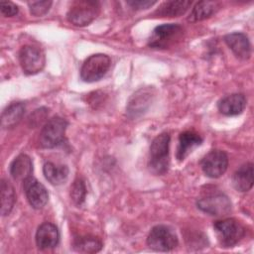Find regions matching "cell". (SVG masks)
<instances>
[{"label":"cell","instance_id":"15","mask_svg":"<svg viewBox=\"0 0 254 254\" xmlns=\"http://www.w3.org/2000/svg\"><path fill=\"white\" fill-rule=\"evenodd\" d=\"M202 143V138L195 132L185 131L179 136V145L177 149V159L184 161L185 158L197 146Z\"/></svg>","mask_w":254,"mask_h":254},{"label":"cell","instance_id":"13","mask_svg":"<svg viewBox=\"0 0 254 254\" xmlns=\"http://www.w3.org/2000/svg\"><path fill=\"white\" fill-rule=\"evenodd\" d=\"M224 41L234 55L241 59L247 60L251 55V45L247 36L243 33H231L224 37Z\"/></svg>","mask_w":254,"mask_h":254},{"label":"cell","instance_id":"24","mask_svg":"<svg viewBox=\"0 0 254 254\" xmlns=\"http://www.w3.org/2000/svg\"><path fill=\"white\" fill-rule=\"evenodd\" d=\"M85 195H86L85 184L83 180L77 178L76 180H74V182L70 187V197L75 204L80 205L81 203H83L85 199Z\"/></svg>","mask_w":254,"mask_h":254},{"label":"cell","instance_id":"10","mask_svg":"<svg viewBox=\"0 0 254 254\" xmlns=\"http://www.w3.org/2000/svg\"><path fill=\"white\" fill-rule=\"evenodd\" d=\"M200 166L207 177L216 179L226 172L228 157L226 153L221 150H212L202 158Z\"/></svg>","mask_w":254,"mask_h":254},{"label":"cell","instance_id":"23","mask_svg":"<svg viewBox=\"0 0 254 254\" xmlns=\"http://www.w3.org/2000/svg\"><path fill=\"white\" fill-rule=\"evenodd\" d=\"M72 247L80 253H96L101 250L102 242L97 237L85 235L75 238Z\"/></svg>","mask_w":254,"mask_h":254},{"label":"cell","instance_id":"27","mask_svg":"<svg viewBox=\"0 0 254 254\" xmlns=\"http://www.w3.org/2000/svg\"><path fill=\"white\" fill-rule=\"evenodd\" d=\"M155 1H148V0H135V1H128L127 4L130 5L134 9H147L154 5Z\"/></svg>","mask_w":254,"mask_h":254},{"label":"cell","instance_id":"5","mask_svg":"<svg viewBox=\"0 0 254 254\" xmlns=\"http://www.w3.org/2000/svg\"><path fill=\"white\" fill-rule=\"evenodd\" d=\"M67 127V122L62 117H53L43 127L39 143L42 148L52 149L60 146L64 141V133Z\"/></svg>","mask_w":254,"mask_h":254},{"label":"cell","instance_id":"6","mask_svg":"<svg viewBox=\"0 0 254 254\" xmlns=\"http://www.w3.org/2000/svg\"><path fill=\"white\" fill-rule=\"evenodd\" d=\"M111 64L107 55L94 54L88 57L81 65L80 77L85 82H94L102 78Z\"/></svg>","mask_w":254,"mask_h":254},{"label":"cell","instance_id":"26","mask_svg":"<svg viewBox=\"0 0 254 254\" xmlns=\"http://www.w3.org/2000/svg\"><path fill=\"white\" fill-rule=\"evenodd\" d=\"M0 10H1V13L6 17L15 16L19 11L17 5L9 1H2L0 3Z\"/></svg>","mask_w":254,"mask_h":254},{"label":"cell","instance_id":"1","mask_svg":"<svg viewBox=\"0 0 254 254\" xmlns=\"http://www.w3.org/2000/svg\"><path fill=\"white\" fill-rule=\"evenodd\" d=\"M169 133H161L152 142L150 147L149 167L156 175H164L169 168V146H170Z\"/></svg>","mask_w":254,"mask_h":254},{"label":"cell","instance_id":"14","mask_svg":"<svg viewBox=\"0 0 254 254\" xmlns=\"http://www.w3.org/2000/svg\"><path fill=\"white\" fill-rule=\"evenodd\" d=\"M217 107L223 115L235 116L243 112L246 107V98L241 93L229 94L218 101Z\"/></svg>","mask_w":254,"mask_h":254},{"label":"cell","instance_id":"4","mask_svg":"<svg viewBox=\"0 0 254 254\" xmlns=\"http://www.w3.org/2000/svg\"><path fill=\"white\" fill-rule=\"evenodd\" d=\"M184 34V29L178 24H163L154 29L148 45L153 49H168L179 42Z\"/></svg>","mask_w":254,"mask_h":254},{"label":"cell","instance_id":"7","mask_svg":"<svg viewBox=\"0 0 254 254\" xmlns=\"http://www.w3.org/2000/svg\"><path fill=\"white\" fill-rule=\"evenodd\" d=\"M178 243L175 231L167 225L154 226L147 237L148 246L155 251H171Z\"/></svg>","mask_w":254,"mask_h":254},{"label":"cell","instance_id":"16","mask_svg":"<svg viewBox=\"0 0 254 254\" xmlns=\"http://www.w3.org/2000/svg\"><path fill=\"white\" fill-rule=\"evenodd\" d=\"M33 162L31 158L26 154L17 156L10 165V174L16 181H25L32 177Z\"/></svg>","mask_w":254,"mask_h":254},{"label":"cell","instance_id":"8","mask_svg":"<svg viewBox=\"0 0 254 254\" xmlns=\"http://www.w3.org/2000/svg\"><path fill=\"white\" fill-rule=\"evenodd\" d=\"M19 62L26 74H36L44 68L46 57L40 48L28 45L20 50Z\"/></svg>","mask_w":254,"mask_h":254},{"label":"cell","instance_id":"21","mask_svg":"<svg viewBox=\"0 0 254 254\" xmlns=\"http://www.w3.org/2000/svg\"><path fill=\"white\" fill-rule=\"evenodd\" d=\"M219 8V4L214 1H199L192 8L191 12L188 20L190 22H197L209 18L213 15L217 9Z\"/></svg>","mask_w":254,"mask_h":254},{"label":"cell","instance_id":"12","mask_svg":"<svg viewBox=\"0 0 254 254\" xmlns=\"http://www.w3.org/2000/svg\"><path fill=\"white\" fill-rule=\"evenodd\" d=\"M60 241L58 227L51 222L42 223L36 232V243L39 249L46 250L55 248Z\"/></svg>","mask_w":254,"mask_h":254},{"label":"cell","instance_id":"22","mask_svg":"<svg viewBox=\"0 0 254 254\" xmlns=\"http://www.w3.org/2000/svg\"><path fill=\"white\" fill-rule=\"evenodd\" d=\"M16 201V194L13 186L6 180L1 181V214H10Z\"/></svg>","mask_w":254,"mask_h":254},{"label":"cell","instance_id":"18","mask_svg":"<svg viewBox=\"0 0 254 254\" xmlns=\"http://www.w3.org/2000/svg\"><path fill=\"white\" fill-rule=\"evenodd\" d=\"M43 172L47 181L54 186H60L64 184L68 176V168L66 166L57 165L52 162L45 163Z\"/></svg>","mask_w":254,"mask_h":254},{"label":"cell","instance_id":"17","mask_svg":"<svg viewBox=\"0 0 254 254\" xmlns=\"http://www.w3.org/2000/svg\"><path fill=\"white\" fill-rule=\"evenodd\" d=\"M232 184L238 191H247L253 186V164L242 165L233 175Z\"/></svg>","mask_w":254,"mask_h":254},{"label":"cell","instance_id":"19","mask_svg":"<svg viewBox=\"0 0 254 254\" xmlns=\"http://www.w3.org/2000/svg\"><path fill=\"white\" fill-rule=\"evenodd\" d=\"M190 5L191 1H167L163 3L158 10H156L155 14L160 17H179L185 14Z\"/></svg>","mask_w":254,"mask_h":254},{"label":"cell","instance_id":"11","mask_svg":"<svg viewBox=\"0 0 254 254\" xmlns=\"http://www.w3.org/2000/svg\"><path fill=\"white\" fill-rule=\"evenodd\" d=\"M24 192L30 205L36 209L43 208L48 202L49 193L44 185L35 178L30 177L23 182Z\"/></svg>","mask_w":254,"mask_h":254},{"label":"cell","instance_id":"3","mask_svg":"<svg viewBox=\"0 0 254 254\" xmlns=\"http://www.w3.org/2000/svg\"><path fill=\"white\" fill-rule=\"evenodd\" d=\"M100 5L97 1L79 0L71 3L66 14L67 20L74 26H86L99 14Z\"/></svg>","mask_w":254,"mask_h":254},{"label":"cell","instance_id":"9","mask_svg":"<svg viewBox=\"0 0 254 254\" xmlns=\"http://www.w3.org/2000/svg\"><path fill=\"white\" fill-rule=\"evenodd\" d=\"M197 207L213 216H224L231 211V201L227 195L216 192L209 193L196 201Z\"/></svg>","mask_w":254,"mask_h":254},{"label":"cell","instance_id":"25","mask_svg":"<svg viewBox=\"0 0 254 254\" xmlns=\"http://www.w3.org/2000/svg\"><path fill=\"white\" fill-rule=\"evenodd\" d=\"M52 5V1H32L29 2V7L31 14L34 16H43L45 15Z\"/></svg>","mask_w":254,"mask_h":254},{"label":"cell","instance_id":"20","mask_svg":"<svg viewBox=\"0 0 254 254\" xmlns=\"http://www.w3.org/2000/svg\"><path fill=\"white\" fill-rule=\"evenodd\" d=\"M25 112L22 102H14L7 106L2 112L1 125L3 128H12L19 123Z\"/></svg>","mask_w":254,"mask_h":254},{"label":"cell","instance_id":"2","mask_svg":"<svg viewBox=\"0 0 254 254\" xmlns=\"http://www.w3.org/2000/svg\"><path fill=\"white\" fill-rule=\"evenodd\" d=\"M217 240L222 247H232L245 235V227L235 218H224L213 224Z\"/></svg>","mask_w":254,"mask_h":254}]
</instances>
